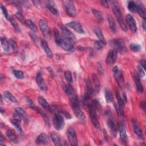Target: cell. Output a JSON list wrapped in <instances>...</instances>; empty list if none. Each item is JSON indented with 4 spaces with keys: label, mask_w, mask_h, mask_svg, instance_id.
<instances>
[{
    "label": "cell",
    "mask_w": 146,
    "mask_h": 146,
    "mask_svg": "<svg viewBox=\"0 0 146 146\" xmlns=\"http://www.w3.org/2000/svg\"><path fill=\"white\" fill-rule=\"evenodd\" d=\"M54 34L55 42L62 49L68 52L74 51V47L72 43L65 38L63 35H62L56 29L54 30Z\"/></svg>",
    "instance_id": "cell-1"
},
{
    "label": "cell",
    "mask_w": 146,
    "mask_h": 146,
    "mask_svg": "<svg viewBox=\"0 0 146 146\" xmlns=\"http://www.w3.org/2000/svg\"><path fill=\"white\" fill-rule=\"evenodd\" d=\"M70 99L71 106L72 107V108L73 110V111L74 112L75 116L82 122L85 123L86 120V116L84 112L81 110L80 108L78 99L77 98V97L75 96V95L73 97L70 98Z\"/></svg>",
    "instance_id": "cell-2"
},
{
    "label": "cell",
    "mask_w": 146,
    "mask_h": 146,
    "mask_svg": "<svg viewBox=\"0 0 146 146\" xmlns=\"http://www.w3.org/2000/svg\"><path fill=\"white\" fill-rule=\"evenodd\" d=\"M113 74L115 79L121 88H123L125 87V82L124 76L122 71L118 68L117 66H115L113 68Z\"/></svg>",
    "instance_id": "cell-3"
},
{
    "label": "cell",
    "mask_w": 146,
    "mask_h": 146,
    "mask_svg": "<svg viewBox=\"0 0 146 146\" xmlns=\"http://www.w3.org/2000/svg\"><path fill=\"white\" fill-rule=\"evenodd\" d=\"M111 44L113 47V49L117 52L124 53L127 51L125 43L121 39H115L111 41Z\"/></svg>",
    "instance_id": "cell-4"
},
{
    "label": "cell",
    "mask_w": 146,
    "mask_h": 146,
    "mask_svg": "<svg viewBox=\"0 0 146 146\" xmlns=\"http://www.w3.org/2000/svg\"><path fill=\"white\" fill-rule=\"evenodd\" d=\"M88 108L89 111V115L92 124L96 128L99 129L100 128V124L98 119L95 108L94 107L92 104H88Z\"/></svg>",
    "instance_id": "cell-5"
},
{
    "label": "cell",
    "mask_w": 146,
    "mask_h": 146,
    "mask_svg": "<svg viewBox=\"0 0 146 146\" xmlns=\"http://www.w3.org/2000/svg\"><path fill=\"white\" fill-rule=\"evenodd\" d=\"M53 125L55 129L58 131L61 130L64 126V120L62 115L59 113H56L52 120Z\"/></svg>",
    "instance_id": "cell-6"
},
{
    "label": "cell",
    "mask_w": 146,
    "mask_h": 146,
    "mask_svg": "<svg viewBox=\"0 0 146 146\" xmlns=\"http://www.w3.org/2000/svg\"><path fill=\"white\" fill-rule=\"evenodd\" d=\"M110 3L111 5L112 12L115 14L118 23H119L124 21L122 18L120 8H119V6L118 5L117 2L116 1H110Z\"/></svg>",
    "instance_id": "cell-7"
},
{
    "label": "cell",
    "mask_w": 146,
    "mask_h": 146,
    "mask_svg": "<svg viewBox=\"0 0 146 146\" xmlns=\"http://www.w3.org/2000/svg\"><path fill=\"white\" fill-rule=\"evenodd\" d=\"M58 26H59V28L60 29L64 36L65 38H66L67 39H68L72 43L75 42L76 38H75L74 34L69 29H68L66 26H64L62 24H61V23L58 24Z\"/></svg>",
    "instance_id": "cell-8"
},
{
    "label": "cell",
    "mask_w": 146,
    "mask_h": 146,
    "mask_svg": "<svg viewBox=\"0 0 146 146\" xmlns=\"http://www.w3.org/2000/svg\"><path fill=\"white\" fill-rule=\"evenodd\" d=\"M86 87H87V90L84 94L83 100H84V103L87 104L88 101L90 100V99L93 95L95 90L93 88V87H92L90 81L88 79H86Z\"/></svg>",
    "instance_id": "cell-9"
},
{
    "label": "cell",
    "mask_w": 146,
    "mask_h": 146,
    "mask_svg": "<svg viewBox=\"0 0 146 146\" xmlns=\"http://www.w3.org/2000/svg\"><path fill=\"white\" fill-rule=\"evenodd\" d=\"M14 118L18 119L24 121H28V116L26 112L21 107H17L14 109Z\"/></svg>",
    "instance_id": "cell-10"
},
{
    "label": "cell",
    "mask_w": 146,
    "mask_h": 146,
    "mask_svg": "<svg viewBox=\"0 0 146 146\" xmlns=\"http://www.w3.org/2000/svg\"><path fill=\"white\" fill-rule=\"evenodd\" d=\"M64 8L66 13L71 17L76 16V11L74 3L71 1H67L64 2Z\"/></svg>",
    "instance_id": "cell-11"
},
{
    "label": "cell",
    "mask_w": 146,
    "mask_h": 146,
    "mask_svg": "<svg viewBox=\"0 0 146 146\" xmlns=\"http://www.w3.org/2000/svg\"><path fill=\"white\" fill-rule=\"evenodd\" d=\"M67 136L68 141L71 145L76 146L78 145V141L76 138V135L74 128L70 127L67 131Z\"/></svg>",
    "instance_id": "cell-12"
},
{
    "label": "cell",
    "mask_w": 146,
    "mask_h": 146,
    "mask_svg": "<svg viewBox=\"0 0 146 146\" xmlns=\"http://www.w3.org/2000/svg\"><path fill=\"white\" fill-rule=\"evenodd\" d=\"M117 57V51L115 49L110 50L107 55L106 63L108 66L113 65L116 61Z\"/></svg>",
    "instance_id": "cell-13"
},
{
    "label": "cell",
    "mask_w": 146,
    "mask_h": 146,
    "mask_svg": "<svg viewBox=\"0 0 146 146\" xmlns=\"http://www.w3.org/2000/svg\"><path fill=\"white\" fill-rule=\"evenodd\" d=\"M39 26L43 36L46 38H48L50 35L51 33L50 29L46 21H44V19H40L39 22Z\"/></svg>",
    "instance_id": "cell-14"
},
{
    "label": "cell",
    "mask_w": 146,
    "mask_h": 146,
    "mask_svg": "<svg viewBox=\"0 0 146 146\" xmlns=\"http://www.w3.org/2000/svg\"><path fill=\"white\" fill-rule=\"evenodd\" d=\"M66 26L74 30L76 32L80 34H84V30L81 24L77 21H71L66 24Z\"/></svg>",
    "instance_id": "cell-15"
},
{
    "label": "cell",
    "mask_w": 146,
    "mask_h": 146,
    "mask_svg": "<svg viewBox=\"0 0 146 146\" xmlns=\"http://www.w3.org/2000/svg\"><path fill=\"white\" fill-rule=\"evenodd\" d=\"M124 122L122 121L120 123L119 126V134H120V138L121 142L123 144H126L128 142V137L127 135L126 131L124 128Z\"/></svg>",
    "instance_id": "cell-16"
},
{
    "label": "cell",
    "mask_w": 146,
    "mask_h": 146,
    "mask_svg": "<svg viewBox=\"0 0 146 146\" xmlns=\"http://www.w3.org/2000/svg\"><path fill=\"white\" fill-rule=\"evenodd\" d=\"M126 22L128 26L129 30L133 33H135L137 30L136 22L133 17L129 14H127L125 17Z\"/></svg>",
    "instance_id": "cell-17"
},
{
    "label": "cell",
    "mask_w": 146,
    "mask_h": 146,
    "mask_svg": "<svg viewBox=\"0 0 146 146\" xmlns=\"http://www.w3.org/2000/svg\"><path fill=\"white\" fill-rule=\"evenodd\" d=\"M131 121H132V125L133 129V131H134L135 135L137 136V137L139 139L143 140V132H142V131H141V129H140V128L139 127V125L138 123L135 119H132L131 120Z\"/></svg>",
    "instance_id": "cell-18"
},
{
    "label": "cell",
    "mask_w": 146,
    "mask_h": 146,
    "mask_svg": "<svg viewBox=\"0 0 146 146\" xmlns=\"http://www.w3.org/2000/svg\"><path fill=\"white\" fill-rule=\"evenodd\" d=\"M109 116L110 117L107 120V125L110 129L112 135L114 137H116L117 135V127L113 118L111 116V114L109 115Z\"/></svg>",
    "instance_id": "cell-19"
},
{
    "label": "cell",
    "mask_w": 146,
    "mask_h": 146,
    "mask_svg": "<svg viewBox=\"0 0 146 146\" xmlns=\"http://www.w3.org/2000/svg\"><path fill=\"white\" fill-rule=\"evenodd\" d=\"M136 3L137 5V13L143 19H145L146 18V10L143 3L141 1H137Z\"/></svg>",
    "instance_id": "cell-20"
},
{
    "label": "cell",
    "mask_w": 146,
    "mask_h": 146,
    "mask_svg": "<svg viewBox=\"0 0 146 146\" xmlns=\"http://www.w3.org/2000/svg\"><path fill=\"white\" fill-rule=\"evenodd\" d=\"M35 80H36V82L38 86H39V87L41 90L46 91L47 89V87H46V85L45 84L42 74L41 72H38L36 74Z\"/></svg>",
    "instance_id": "cell-21"
},
{
    "label": "cell",
    "mask_w": 146,
    "mask_h": 146,
    "mask_svg": "<svg viewBox=\"0 0 146 146\" xmlns=\"http://www.w3.org/2000/svg\"><path fill=\"white\" fill-rule=\"evenodd\" d=\"M38 103H39L40 105H41V106L46 110L52 112L53 111V109L51 108V106L50 105V104L42 96H39L38 98Z\"/></svg>",
    "instance_id": "cell-22"
},
{
    "label": "cell",
    "mask_w": 146,
    "mask_h": 146,
    "mask_svg": "<svg viewBox=\"0 0 146 146\" xmlns=\"http://www.w3.org/2000/svg\"><path fill=\"white\" fill-rule=\"evenodd\" d=\"M46 6L48 11L53 15H57L58 14V11L55 3L52 1H46Z\"/></svg>",
    "instance_id": "cell-23"
},
{
    "label": "cell",
    "mask_w": 146,
    "mask_h": 146,
    "mask_svg": "<svg viewBox=\"0 0 146 146\" xmlns=\"http://www.w3.org/2000/svg\"><path fill=\"white\" fill-rule=\"evenodd\" d=\"M93 32L95 34V35L98 37L100 41H101L104 44H106V40L104 38L102 29L98 26H95L93 29Z\"/></svg>",
    "instance_id": "cell-24"
},
{
    "label": "cell",
    "mask_w": 146,
    "mask_h": 146,
    "mask_svg": "<svg viewBox=\"0 0 146 146\" xmlns=\"http://www.w3.org/2000/svg\"><path fill=\"white\" fill-rule=\"evenodd\" d=\"M62 88L63 90L64 91V92L70 97H73L75 96L74 91L73 88L71 87V86L65 84L64 83H62Z\"/></svg>",
    "instance_id": "cell-25"
},
{
    "label": "cell",
    "mask_w": 146,
    "mask_h": 146,
    "mask_svg": "<svg viewBox=\"0 0 146 146\" xmlns=\"http://www.w3.org/2000/svg\"><path fill=\"white\" fill-rule=\"evenodd\" d=\"M6 136L8 139L13 143L17 144L19 142V140L16 135L15 132L13 129H9L6 132Z\"/></svg>",
    "instance_id": "cell-26"
},
{
    "label": "cell",
    "mask_w": 146,
    "mask_h": 146,
    "mask_svg": "<svg viewBox=\"0 0 146 146\" xmlns=\"http://www.w3.org/2000/svg\"><path fill=\"white\" fill-rule=\"evenodd\" d=\"M48 142V137L45 133L40 134L36 139L35 143L37 144H46Z\"/></svg>",
    "instance_id": "cell-27"
},
{
    "label": "cell",
    "mask_w": 146,
    "mask_h": 146,
    "mask_svg": "<svg viewBox=\"0 0 146 146\" xmlns=\"http://www.w3.org/2000/svg\"><path fill=\"white\" fill-rule=\"evenodd\" d=\"M40 41H41L40 42L41 46H42L43 50H44V52L46 54V55L48 57L51 58L53 56V54H52V52L51 50L49 48V46H48L47 42L45 40H44V39H41Z\"/></svg>",
    "instance_id": "cell-28"
},
{
    "label": "cell",
    "mask_w": 146,
    "mask_h": 146,
    "mask_svg": "<svg viewBox=\"0 0 146 146\" xmlns=\"http://www.w3.org/2000/svg\"><path fill=\"white\" fill-rule=\"evenodd\" d=\"M133 80L135 82V84L137 91L140 93H143L144 91V89H143V86L141 83V82H140V78H139L138 75L135 74L133 75Z\"/></svg>",
    "instance_id": "cell-29"
},
{
    "label": "cell",
    "mask_w": 146,
    "mask_h": 146,
    "mask_svg": "<svg viewBox=\"0 0 146 146\" xmlns=\"http://www.w3.org/2000/svg\"><path fill=\"white\" fill-rule=\"evenodd\" d=\"M107 19L110 29L113 33H115L116 31V25L113 18L111 15L108 14L107 16Z\"/></svg>",
    "instance_id": "cell-30"
},
{
    "label": "cell",
    "mask_w": 146,
    "mask_h": 146,
    "mask_svg": "<svg viewBox=\"0 0 146 146\" xmlns=\"http://www.w3.org/2000/svg\"><path fill=\"white\" fill-rule=\"evenodd\" d=\"M32 108H33L34 110H35V111H36L38 113H39V115L43 117V120H44V121H45V123H46V124H48L49 123V119H48V116H47L42 110H40L39 108L36 107L35 106H34V107H33Z\"/></svg>",
    "instance_id": "cell-31"
},
{
    "label": "cell",
    "mask_w": 146,
    "mask_h": 146,
    "mask_svg": "<svg viewBox=\"0 0 146 146\" xmlns=\"http://www.w3.org/2000/svg\"><path fill=\"white\" fill-rule=\"evenodd\" d=\"M104 97L107 103H111L113 102V95L111 90L108 88H106L104 90Z\"/></svg>",
    "instance_id": "cell-32"
},
{
    "label": "cell",
    "mask_w": 146,
    "mask_h": 146,
    "mask_svg": "<svg viewBox=\"0 0 146 146\" xmlns=\"http://www.w3.org/2000/svg\"><path fill=\"white\" fill-rule=\"evenodd\" d=\"M21 121L20 120L18 119H16V118H14L13 120H11V124L15 127V128L17 129V130L18 131V132L19 133H23V131H22V129L21 128V124H20V123H21Z\"/></svg>",
    "instance_id": "cell-33"
},
{
    "label": "cell",
    "mask_w": 146,
    "mask_h": 146,
    "mask_svg": "<svg viewBox=\"0 0 146 146\" xmlns=\"http://www.w3.org/2000/svg\"><path fill=\"white\" fill-rule=\"evenodd\" d=\"M92 79L95 86V90L97 92H98L100 89V83L97 76L95 74L92 75Z\"/></svg>",
    "instance_id": "cell-34"
},
{
    "label": "cell",
    "mask_w": 146,
    "mask_h": 146,
    "mask_svg": "<svg viewBox=\"0 0 146 146\" xmlns=\"http://www.w3.org/2000/svg\"><path fill=\"white\" fill-rule=\"evenodd\" d=\"M1 43L3 50L6 52H8L10 50V44L9 41H7L5 37H1Z\"/></svg>",
    "instance_id": "cell-35"
},
{
    "label": "cell",
    "mask_w": 146,
    "mask_h": 146,
    "mask_svg": "<svg viewBox=\"0 0 146 146\" xmlns=\"http://www.w3.org/2000/svg\"><path fill=\"white\" fill-rule=\"evenodd\" d=\"M3 95L6 98H7L10 102H11L13 103H17V99H16V98L9 91H5L3 92Z\"/></svg>",
    "instance_id": "cell-36"
},
{
    "label": "cell",
    "mask_w": 146,
    "mask_h": 146,
    "mask_svg": "<svg viewBox=\"0 0 146 146\" xmlns=\"http://www.w3.org/2000/svg\"><path fill=\"white\" fill-rule=\"evenodd\" d=\"M116 97L117 100V104L119 107H120L122 108H124V105H125V102L124 100L121 97L120 93L119 92V91L116 90Z\"/></svg>",
    "instance_id": "cell-37"
},
{
    "label": "cell",
    "mask_w": 146,
    "mask_h": 146,
    "mask_svg": "<svg viewBox=\"0 0 146 146\" xmlns=\"http://www.w3.org/2000/svg\"><path fill=\"white\" fill-rule=\"evenodd\" d=\"M128 10L132 12V13H137V5L135 2L131 1H129L128 3Z\"/></svg>",
    "instance_id": "cell-38"
},
{
    "label": "cell",
    "mask_w": 146,
    "mask_h": 146,
    "mask_svg": "<svg viewBox=\"0 0 146 146\" xmlns=\"http://www.w3.org/2000/svg\"><path fill=\"white\" fill-rule=\"evenodd\" d=\"M92 12L93 15L98 21H99V22H102L103 21V17L101 12L95 9H92Z\"/></svg>",
    "instance_id": "cell-39"
},
{
    "label": "cell",
    "mask_w": 146,
    "mask_h": 146,
    "mask_svg": "<svg viewBox=\"0 0 146 146\" xmlns=\"http://www.w3.org/2000/svg\"><path fill=\"white\" fill-rule=\"evenodd\" d=\"M51 140L55 145H61L60 139L59 137V136L56 133H55V132L52 133L51 135Z\"/></svg>",
    "instance_id": "cell-40"
},
{
    "label": "cell",
    "mask_w": 146,
    "mask_h": 146,
    "mask_svg": "<svg viewBox=\"0 0 146 146\" xmlns=\"http://www.w3.org/2000/svg\"><path fill=\"white\" fill-rule=\"evenodd\" d=\"M26 25L33 32H34V33L38 32L37 27L36 26L35 23L31 20H26Z\"/></svg>",
    "instance_id": "cell-41"
},
{
    "label": "cell",
    "mask_w": 146,
    "mask_h": 146,
    "mask_svg": "<svg viewBox=\"0 0 146 146\" xmlns=\"http://www.w3.org/2000/svg\"><path fill=\"white\" fill-rule=\"evenodd\" d=\"M64 77L67 82L70 84H72L73 82V79H72V76L71 72L70 71L67 70L64 72Z\"/></svg>",
    "instance_id": "cell-42"
},
{
    "label": "cell",
    "mask_w": 146,
    "mask_h": 146,
    "mask_svg": "<svg viewBox=\"0 0 146 146\" xmlns=\"http://www.w3.org/2000/svg\"><path fill=\"white\" fill-rule=\"evenodd\" d=\"M11 24L12 25V26H13V27L14 28L15 30L17 32H19L20 31V28H19V26L18 25V24L17 23V22L15 21V19H14L12 17L10 19V20L9 21Z\"/></svg>",
    "instance_id": "cell-43"
},
{
    "label": "cell",
    "mask_w": 146,
    "mask_h": 146,
    "mask_svg": "<svg viewBox=\"0 0 146 146\" xmlns=\"http://www.w3.org/2000/svg\"><path fill=\"white\" fill-rule=\"evenodd\" d=\"M129 47H130V49L133 52H139L141 50L140 45L136 43L131 44Z\"/></svg>",
    "instance_id": "cell-44"
},
{
    "label": "cell",
    "mask_w": 146,
    "mask_h": 146,
    "mask_svg": "<svg viewBox=\"0 0 146 146\" xmlns=\"http://www.w3.org/2000/svg\"><path fill=\"white\" fill-rule=\"evenodd\" d=\"M14 75L18 79H23L24 74L23 72L21 70H14L13 71Z\"/></svg>",
    "instance_id": "cell-45"
},
{
    "label": "cell",
    "mask_w": 146,
    "mask_h": 146,
    "mask_svg": "<svg viewBox=\"0 0 146 146\" xmlns=\"http://www.w3.org/2000/svg\"><path fill=\"white\" fill-rule=\"evenodd\" d=\"M1 8L2 11V13H3V15H4V16H5V17H6V19L8 20V21H9L10 19L11 18V17L9 14L8 11H7V10L6 9V8L3 5H2V4H1Z\"/></svg>",
    "instance_id": "cell-46"
},
{
    "label": "cell",
    "mask_w": 146,
    "mask_h": 146,
    "mask_svg": "<svg viewBox=\"0 0 146 146\" xmlns=\"http://www.w3.org/2000/svg\"><path fill=\"white\" fill-rule=\"evenodd\" d=\"M103 45H104V44L100 40H96V41H95V42L94 43V48L98 51L101 50L103 48Z\"/></svg>",
    "instance_id": "cell-47"
},
{
    "label": "cell",
    "mask_w": 146,
    "mask_h": 146,
    "mask_svg": "<svg viewBox=\"0 0 146 146\" xmlns=\"http://www.w3.org/2000/svg\"><path fill=\"white\" fill-rule=\"evenodd\" d=\"M15 16L19 20L20 22H21L22 23H23L24 25H26V20L25 19L24 17L23 16V15L22 14L21 12H20L19 11H17L16 13H15Z\"/></svg>",
    "instance_id": "cell-48"
},
{
    "label": "cell",
    "mask_w": 146,
    "mask_h": 146,
    "mask_svg": "<svg viewBox=\"0 0 146 146\" xmlns=\"http://www.w3.org/2000/svg\"><path fill=\"white\" fill-rule=\"evenodd\" d=\"M115 108L116 110V111L118 115L120 117H123L124 116V112H123V108H121L118 106L117 104H115Z\"/></svg>",
    "instance_id": "cell-49"
},
{
    "label": "cell",
    "mask_w": 146,
    "mask_h": 146,
    "mask_svg": "<svg viewBox=\"0 0 146 146\" xmlns=\"http://www.w3.org/2000/svg\"><path fill=\"white\" fill-rule=\"evenodd\" d=\"M9 42L10 46L12 48L13 50L14 51H16L17 50L18 47H17V44L16 42H15V40L12 39H9Z\"/></svg>",
    "instance_id": "cell-50"
},
{
    "label": "cell",
    "mask_w": 146,
    "mask_h": 146,
    "mask_svg": "<svg viewBox=\"0 0 146 146\" xmlns=\"http://www.w3.org/2000/svg\"><path fill=\"white\" fill-rule=\"evenodd\" d=\"M97 66H98V70L99 74L101 75H103L104 74V69L103 68V66H102L101 63L98 62Z\"/></svg>",
    "instance_id": "cell-51"
},
{
    "label": "cell",
    "mask_w": 146,
    "mask_h": 146,
    "mask_svg": "<svg viewBox=\"0 0 146 146\" xmlns=\"http://www.w3.org/2000/svg\"><path fill=\"white\" fill-rule=\"evenodd\" d=\"M26 103L27 104V105L32 108L33 107H34L35 106V104H34V103L33 102V101L28 97H26Z\"/></svg>",
    "instance_id": "cell-52"
},
{
    "label": "cell",
    "mask_w": 146,
    "mask_h": 146,
    "mask_svg": "<svg viewBox=\"0 0 146 146\" xmlns=\"http://www.w3.org/2000/svg\"><path fill=\"white\" fill-rule=\"evenodd\" d=\"M138 71H139V74L140 76L144 77L145 76V71L141 67V66H138Z\"/></svg>",
    "instance_id": "cell-53"
},
{
    "label": "cell",
    "mask_w": 146,
    "mask_h": 146,
    "mask_svg": "<svg viewBox=\"0 0 146 146\" xmlns=\"http://www.w3.org/2000/svg\"><path fill=\"white\" fill-rule=\"evenodd\" d=\"M140 66L145 70V60L144 59H143L140 61Z\"/></svg>",
    "instance_id": "cell-54"
},
{
    "label": "cell",
    "mask_w": 146,
    "mask_h": 146,
    "mask_svg": "<svg viewBox=\"0 0 146 146\" xmlns=\"http://www.w3.org/2000/svg\"><path fill=\"white\" fill-rule=\"evenodd\" d=\"M60 113H62L63 115H64V116L66 117V118H67V119H70L71 117V116H70V115L68 113V112H67L66 111H62L61 112H60Z\"/></svg>",
    "instance_id": "cell-55"
},
{
    "label": "cell",
    "mask_w": 146,
    "mask_h": 146,
    "mask_svg": "<svg viewBox=\"0 0 146 146\" xmlns=\"http://www.w3.org/2000/svg\"><path fill=\"white\" fill-rule=\"evenodd\" d=\"M100 3L102 4V5L106 7V8H109V3L107 1H101Z\"/></svg>",
    "instance_id": "cell-56"
},
{
    "label": "cell",
    "mask_w": 146,
    "mask_h": 146,
    "mask_svg": "<svg viewBox=\"0 0 146 146\" xmlns=\"http://www.w3.org/2000/svg\"><path fill=\"white\" fill-rule=\"evenodd\" d=\"M0 144L1 145H5V140L3 139V136L2 134H1V137H0Z\"/></svg>",
    "instance_id": "cell-57"
},
{
    "label": "cell",
    "mask_w": 146,
    "mask_h": 146,
    "mask_svg": "<svg viewBox=\"0 0 146 146\" xmlns=\"http://www.w3.org/2000/svg\"><path fill=\"white\" fill-rule=\"evenodd\" d=\"M140 106L141 108L145 111V101H141L140 103Z\"/></svg>",
    "instance_id": "cell-58"
},
{
    "label": "cell",
    "mask_w": 146,
    "mask_h": 146,
    "mask_svg": "<svg viewBox=\"0 0 146 146\" xmlns=\"http://www.w3.org/2000/svg\"><path fill=\"white\" fill-rule=\"evenodd\" d=\"M141 26H142V28L143 29L144 31L145 30V27H146V25H145V19H143L142 23H141Z\"/></svg>",
    "instance_id": "cell-59"
}]
</instances>
